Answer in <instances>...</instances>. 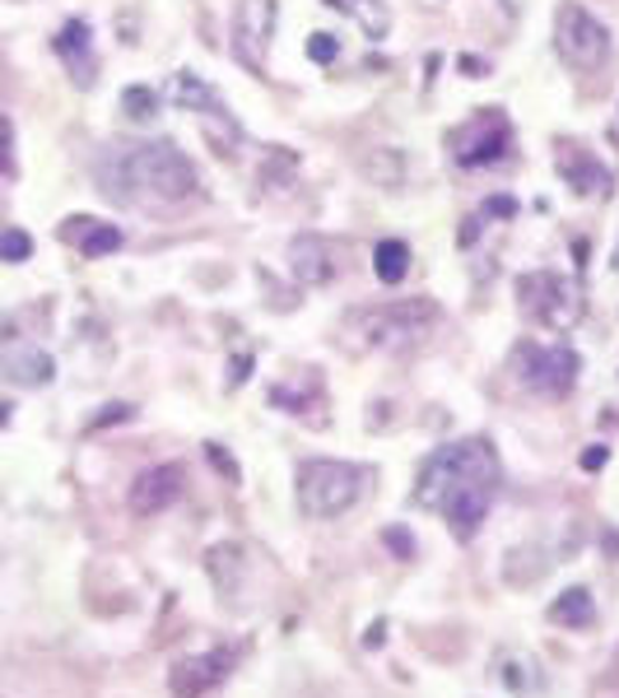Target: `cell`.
<instances>
[{"instance_id":"9c48e42d","label":"cell","mask_w":619,"mask_h":698,"mask_svg":"<svg viewBox=\"0 0 619 698\" xmlns=\"http://www.w3.org/2000/svg\"><path fill=\"white\" fill-rule=\"evenodd\" d=\"M275 0H243L234 14V51L252 75H266L271 38H275Z\"/></svg>"},{"instance_id":"ba28073f","label":"cell","mask_w":619,"mask_h":698,"mask_svg":"<svg viewBox=\"0 0 619 698\" xmlns=\"http://www.w3.org/2000/svg\"><path fill=\"white\" fill-rule=\"evenodd\" d=\"M512 145V126L499 108H480L461 131L452 136V159L461 168H489V164H499L503 154Z\"/></svg>"},{"instance_id":"8fae6325","label":"cell","mask_w":619,"mask_h":698,"mask_svg":"<svg viewBox=\"0 0 619 698\" xmlns=\"http://www.w3.org/2000/svg\"><path fill=\"white\" fill-rule=\"evenodd\" d=\"M228 670H234V652L228 648H215V652H196V657H183L173 670H168V689L177 698H200L210 694Z\"/></svg>"},{"instance_id":"4fadbf2b","label":"cell","mask_w":619,"mask_h":698,"mask_svg":"<svg viewBox=\"0 0 619 698\" xmlns=\"http://www.w3.org/2000/svg\"><path fill=\"white\" fill-rule=\"evenodd\" d=\"M554 164H559V177H563V183H569L578 196H606V191H610L606 164H601L591 149H582V145L559 140V145H554Z\"/></svg>"},{"instance_id":"836d02e7","label":"cell","mask_w":619,"mask_h":698,"mask_svg":"<svg viewBox=\"0 0 619 698\" xmlns=\"http://www.w3.org/2000/svg\"><path fill=\"white\" fill-rule=\"evenodd\" d=\"M210 461L219 465V471H224L228 480H234V461H228V456H224V448H219V443H210Z\"/></svg>"},{"instance_id":"d6986e66","label":"cell","mask_w":619,"mask_h":698,"mask_svg":"<svg viewBox=\"0 0 619 698\" xmlns=\"http://www.w3.org/2000/svg\"><path fill=\"white\" fill-rule=\"evenodd\" d=\"M550 625L559 629H591L597 625V601H591V591L587 587H569V591H559V597L550 601Z\"/></svg>"},{"instance_id":"8d00e7d4","label":"cell","mask_w":619,"mask_h":698,"mask_svg":"<svg viewBox=\"0 0 619 698\" xmlns=\"http://www.w3.org/2000/svg\"><path fill=\"white\" fill-rule=\"evenodd\" d=\"M10 420V405H0V424H6Z\"/></svg>"},{"instance_id":"d6a6232c","label":"cell","mask_w":619,"mask_h":698,"mask_svg":"<svg viewBox=\"0 0 619 698\" xmlns=\"http://www.w3.org/2000/svg\"><path fill=\"white\" fill-rule=\"evenodd\" d=\"M461 70H466L471 80H480V75H484L489 66H484V57H471V51H466V57H461Z\"/></svg>"},{"instance_id":"4316f807","label":"cell","mask_w":619,"mask_h":698,"mask_svg":"<svg viewBox=\"0 0 619 698\" xmlns=\"http://www.w3.org/2000/svg\"><path fill=\"white\" fill-rule=\"evenodd\" d=\"M335 57H341V38H335V33H313V38H307V61L331 66Z\"/></svg>"},{"instance_id":"52a82bcc","label":"cell","mask_w":619,"mask_h":698,"mask_svg":"<svg viewBox=\"0 0 619 698\" xmlns=\"http://www.w3.org/2000/svg\"><path fill=\"white\" fill-rule=\"evenodd\" d=\"M512 368H518L527 392L559 401V396H569L578 382V354L569 345H518L512 350Z\"/></svg>"},{"instance_id":"ac0fdd59","label":"cell","mask_w":619,"mask_h":698,"mask_svg":"<svg viewBox=\"0 0 619 698\" xmlns=\"http://www.w3.org/2000/svg\"><path fill=\"white\" fill-rule=\"evenodd\" d=\"M168 98L177 102V108H191V112H200V117H210V112H228L224 108V98L200 80V75H191V70H177L173 80H168Z\"/></svg>"},{"instance_id":"44dd1931","label":"cell","mask_w":619,"mask_h":698,"mask_svg":"<svg viewBox=\"0 0 619 698\" xmlns=\"http://www.w3.org/2000/svg\"><path fill=\"white\" fill-rule=\"evenodd\" d=\"M358 173H364L373 187L392 191V187H401V183H405V154H401V149H392V145H377V149H369L364 159H358Z\"/></svg>"},{"instance_id":"5b68a950","label":"cell","mask_w":619,"mask_h":698,"mask_svg":"<svg viewBox=\"0 0 619 698\" xmlns=\"http://www.w3.org/2000/svg\"><path fill=\"white\" fill-rule=\"evenodd\" d=\"M518 294H522L527 317L540 322L546 331H573L582 322V289L569 275H550V271L522 275Z\"/></svg>"},{"instance_id":"8992f818","label":"cell","mask_w":619,"mask_h":698,"mask_svg":"<svg viewBox=\"0 0 619 698\" xmlns=\"http://www.w3.org/2000/svg\"><path fill=\"white\" fill-rule=\"evenodd\" d=\"M554 47H559L563 66L591 75V70H601L606 57H610V33H606V23L597 14L569 0V6L559 10V19H554Z\"/></svg>"},{"instance_id":"484cf974","label":"cell","mask_w":619,"mask_h":698,"mask_svg":"<svg viewBox=\"0 0 619 698\" xmlns=\"http://www.w3.org/2000/svg\"><path fill=\"white\" fill-rule=\"evenodd\" d=\"M33 256V238L23 228H6L0 233V262H29Z\"/></svg>"},{"instance_id":"4dcf8cb0","label":"cell","mask_w":619,"mask_h":698,"mask_svg":"<svg viewBox=\"0 0 619 698\" xmlns=\"http://www.w3.org/2000/svg\"><path fill=\"white\" fill-rule=\"evenodd\" d=\"M606 456H610L606 448H587V452H582V471H601Z\"/></svg>"},{"instance_id":"603a6c76","label":"cell","mask_w":619,"mask_h":698,"mask_svg":"<svg viewBox=\"0 0 619 698\" xmlns=\"http://www.w3.org/2000/svg\"><path fill=\"white\" fill-rule=\"evenodd\" d=\"M358 19V29H364L369 38H386V29H392V14H386V0H354V10Z\"/></svg>"},{"instance_id":"7c38bea8","label":"cell","mask_w":619,"mask_h":698,"mask_svg":"<svg viewBox=\"0 0 619 698\" xmlns=\"http://www.w3.org/2000/svg\"><path fill=\"white\" fill-rule=\"evenodd\" d=\"M57 364H51V354L38 350L33 341H23V335H0V377L14 382V386H47Z\"/></svg>"},{"instance_id":"3957f363","label":"cell","mask_w":619,"mask_h":698,"mask_svg":"<svg viewBox=\"0 0 619 698\" xmlns=\"http://www.w3.org/2000/svg\"><path fill=\"white\" fill-rule=\"evenodd\" d=\"M438 326V303L433 298H401V303H382L364 307L345 322L350 345L358 350H377V354H415Z\"/></svg>"},{"instance_id":"ffe728a7","label":"cell","mask_w":619,"mask_h":698,"mask_svg":"<svg viewBox=\"0 0 619 698\" xmlns=\"http://www.w3.org/2000/svg\"><path fill=\"white\" fill-rule=\"evenodd\" d=\"M540 680H546V670H540V661L531 652H508L499 657V685L508 694H518V698H531L540 689Z\"/></svg>"},{"instance_id":"2e32d148","label":"cell","mask_w":619,"mask_h":698,"mask_svg":"<svg viewBox=\"0 0 619 698\" xmlns=\"http://www.w3.org/2000/svg\"><path fill=\"white\" fill-rule=\"evenodd\" d=\"M289 271L298 284H307V289H317V284H326L335 275L331 266V247L317 238V233H298V238L289 243Z\"/></svg>"},{"instance_id":"7a4b0ae2","label":"cell","mask_w":619,"mask_h":698,"mask_svg":"<svg viewBox=\"0 0 619 698\" xmlns=\"http://www.w3.org/2000/svg\"><path fill=\"white\" fill-rule=\"evenodd\" d=\"M98 183L121 205H131V200L183 205L196 196V164L173 140L112 145L98 164Z\"/></svg>"},{"instance_id":"5bb4252c","label":"cell","mask_w":619,"mask_h":698,"mask_svg":"<svg viewBox=\"0 0 619 698\" xmlns=\"http://www.w3.org/2000/svg\"><path fill=\"white\" fill-rule=\"evenodd\" d=\"M51 51L61 57V66L70 70V80L89 89L98 80V57H94V33H89V23L85 19H66L61 23V33L51 38Z\"/></svg>"},{"instance_id":"7402d4cb","label":"cell","mask_w":619,"mask_h":698,"mask_svg":"<svg viewBox=\"0 0 619 698\" xmlns=\"http://www.w3.org/2000/svg\"><path fill=\"white\" fill-rule=\"evenodd\" d=\"M373 271H377L382 284H401L410 275V247L401 238H382L373 247Z\"/></svg>"},{"instance_id":"cb8c5ba5","label":"cell","mask_w":619,"mask_h":698,"mask_svg":"<svg viewBox=\"0 0 619 698\" xmlns=\"http://www.w3.org/2000/svg\"><path fill=\"white\" fill-rule=\"evenodd\" d=\"M200 126H205V140H210V145H219V154H224V159L238 149V121L228 117V112H210V117H205Z\"/></svg>"},{"instance_id":"6da1fadb","label":"cell","mask_w":619,"mask_h":698,"mask_svg":"<svg viewBox=\"0 0 619 698\" xmlns=\"http://www.w3.org/2000/svg\"><path fill=\"white\" fill-rule=\"evenodd\" d=\"M499 475L503 465H499L494 443L489 438H461V443L438 448L424 461L415 499L433 512H443L456 540H471L499 494Z\"/></svg>"},{"instance_id":"f546056e","label":"cell","mask_w":619,"mask_h":698,"mask_svg":"<svg viewBox=\"0 0 619 698\" xmlns=\"http://www.w3.org/2000/svg\"><path fill=\"white\" fill-rule=\"evenodd\" d=\"M121 420H131V405H108V415H98L94 429H108V424H121Z\"/></svg>"},{"instance_id":"1f68e13d","label":"cell","mask_w":619,"mask_h":698,"mask_svg":"<svg viewBox=\"0 0 619 698\" xmlns=\"http://www.w3.org/2000/svg\"><path fill=\"white\" fill-rule=\"evenodd\" d=\"M247 373H252V354H247V358L238 354V358H234V373H228V386H238Z\"/></svg>"},{"instance_id":"74e56055","label":"cell","mask_w":619,"mask_h":698,"mask_svg":"<svg viewBox=\"0 0 619 698\" xmlns=\"http://www.w3.org/2000/svg\"><path fill=\"white\" fill-rule=\"evenodd\" d=\"M610 266H615V271H619V247H615V262H610Z\"/></svg>"},{"instance_id":"d4e9b609","label":"cell","mask_w":619,"mask_h":698,"mask_svg":"<svg viewBox=\"0 0 619 698\" xmlns=\"http://www.w3.org/2000/svg\"><path fill=\"white\" fill-rule=\"evenodd\" d=\"M154 108H159V98H154V89L145 85H131V89H121V112L131 117V121H149Z\"/></svg>"},{"instance_id":"e575fe53","label":"cell","mask_w":619,"mask_h":698,"mask_svg":"<svg viewBox=\"0 0 619 698\" xmlns=\"http://www.w3.org/2000/svg\"><path fill=\"white\" fill-rule=\"evenodd\" d=\"M484 215H512V200H503V196L484 200Z\"/></svg>"},{"instance_id":"9a60e30c","label":"cell","mask_w":619,"mask_h":698,"mask_svg":"<svg viewBox=\"0 0 619 698\" xmlns=\"http://www.w3.org/2000/svg\"><path fill=\"white\" fill-rule=\"evenodd\" d=\"M61 243H70L80 256L98 262V256H112L121 247V228L117 224H102V219H89V215H70L61 228Z\"/></svg>"},{"instance_id":"30bf717a","label":"cell","mask_w":619,"mask_h":698,"mask_svg":"<svg viewBox=\"0 0 619 698\" xmlns=\"http://www.w3.org/2000/svg\"><path fill=\"white\" fill-rule=\"evenodd\" d=\"M183 480H187L183 465H177V461H159V465H149V471L136 475L126 503H131L136 517H159L164 508H173L177 499H183Z\"/></svg>"},{"instance_id":"83f0119b","label":"cell","mask_w":619,"mask_h":698,"mask_svg":"<svg viewBox=\"0 0 619 698\" xmlns=\"http://www.w3.org/2000/svg\"><path fill=\"white\" fill-rule=\"evenodd\" d=\"M382 545L392 550V554H401V559H415V535H410L405 527H386L382 531Z\"/></svg>"},{"instance_id":"e0dca14e","label":"cell","mask_w":619,"mask_h":698,"mask_svg":"<svg viewBox=\"0 0 619 698\" xmlns=\"http://www.w3.org/2000/svg\"><path fill=\"white\" fill-rule=\"evenodd\" d=\"M243 573H247V550L238 545V540H219V545L205 550V578L215 582L219 597H234Z\"/></svg>"},{"instance_id":"277c9868","label":"cell","mask_w":619,"mask_h":698,"mask_svg":"<svg viewBox=\"0 0 619 698\" xmlns=\"http://www.w3.org/2000/svg\"><path fill=\"white\" fill-rule=\"evenodd\" d=\"M364 471H358L354 461H335V456H313L298 465V508L303 517H313V522H331V517H341L358 503L364 494Z\"/></svg>"},{"instance_id":"d590c367","label":"cell","mask_w":619,"mask_h":698,"mask_svg":"<svg viewBox=\"0 0 619 698\" xmlns=\"http://www.w3.org/2000/svg\"><path fill=\"white\" fill-rule=\"evenodd\" d=\"M326 6H331V10H345V14H350V10H354V0H326Z\"/></svg>"},{"instance_id":"f1b7e54d","label":"cell","mask_w":619,"mask_h":698,"mask_svg":"<svg viewBox=\"0 0 619 698\" xmlns=\"http://www.w3.org/2000/svg\"><path fill=\"white\" fill-rule=\"evenodd\" d=\"M10 159H14V126L0 117V177L10 173Z\"/></svg>"}]
</instances>
